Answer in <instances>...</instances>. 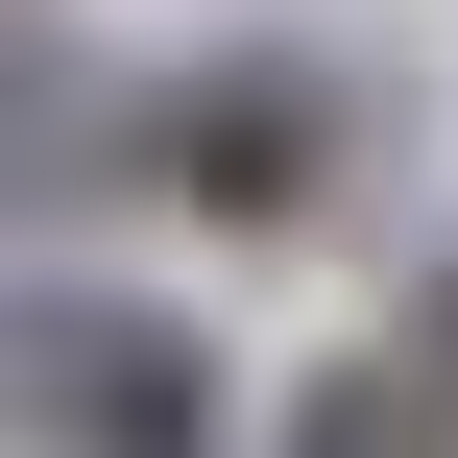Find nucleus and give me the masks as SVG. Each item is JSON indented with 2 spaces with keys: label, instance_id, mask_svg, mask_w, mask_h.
I'll return each instance as SVG.
<instances>
[{
  "label": "nucleus",
  "instance_id": "nucleus-4",
  "mask_svg": "<svg viewBox=\"0 0 458 458\" xmlns=\"http://www.w3.org/2000/svg\"><path fill=\"white\" fill-rule=\"evenodd\" d=\"M411 362H435V386H458V266H435V314H411Z\"/></svg>",
  "mask_w": 458,
  "mask_h": 458
},
{
  "label": "nucleus",
  "instance_id": "nucleus-2",
  "mask_svg": "<svg viewBox=\"0 0 458 458\" xmlns=\"http://www.w3.org/2000/svg\"><path fill=\"white\" fill-rule=\"evenodd\" d=\"M121 169L193 193V217H314V169H338V72H314V48H193L169 97H121Z\"/></svg>",
  "mask_w": 458,
  "mask_h": 458
},
{
  "label": "nucleus",
  "instance_id": "nucleus-3",
  "mask_svg": "<svg viewBox=\"0 0 458 458\" xmlns=\"http://www.w3.org/2000/svg\"><path fill=\"white\" fill-rule=\"evenodd\" d=\"M290 458H458V386L435 362H314L290 386Z\"/></svg>",
  "mask_w": 458,
  "mask_h": 458
},
{
  "label": "nucleus",
  "instance_id": "nucleus-1",
  "mask_svg": "<svg viewBox=\"0 0 458 458\" xmlns=\"http://www.w3.org/2000/svg\"><path fill=\"white\" fill-rule=\"evenodd\" d=\"M24 435L48 458H217V338H193L169 290L48 266V290H24Z\"/></svg>",
  "mask_w": 458,
  "mask_h": 458
}]
</instances>
